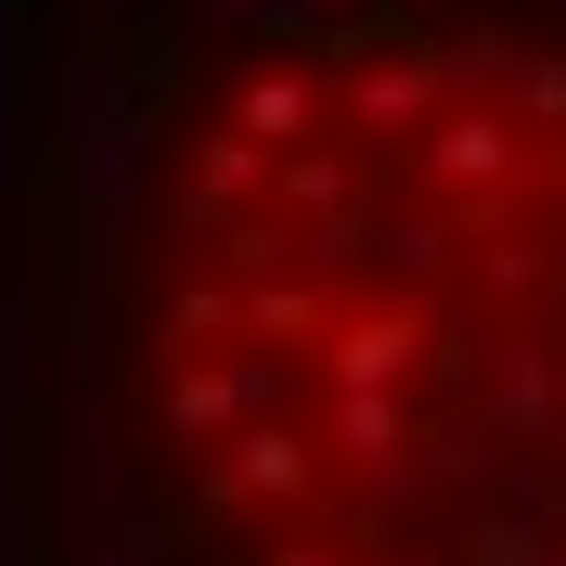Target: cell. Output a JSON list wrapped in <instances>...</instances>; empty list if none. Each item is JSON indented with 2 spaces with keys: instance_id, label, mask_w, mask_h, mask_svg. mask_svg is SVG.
<instances>
[{
  "instance_id": "obj_1",
  "label": "cell",
  "mask_w": 566,
  "mask_h": 566,
  "mask_svg": "<svg viewBox=\"0 0 566 566\" xmlns=\"http://www.w3.org/2000/svg\"><path fill=\"white\" fill-rule=\"evenodd\" d=\"M168 566H566V0H271L116 245Z\"/></svg>"
}]
</instances>
